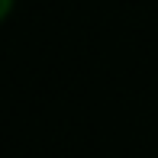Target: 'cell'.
<instances>
[{
	"mask_svg": "<svg viewBox=\"0 0 158 158\" xmlns=\"http://www.w3.org/2000/svg\"><path fill=\"white\" fill-rule=\"evenodd\" d=\"M10 10H13V0H0V16L10 19Z\"/></svg>",
	"mask_w": 158,
	"mask_h": 158,
	"instance_id": "6da1fadb",
	"label": "cell"
}]
</instances>
